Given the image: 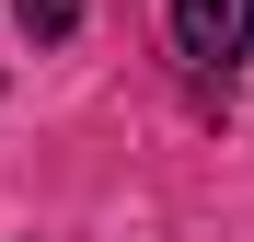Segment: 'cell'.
<instances>
[{
	"instance_id": "obj_1",
	"label": "cell",
	"mask_w": 254,
	"mask_h": 242,
	"mask_svg": "<svg viewBox=\"0 0 254 242\" xmlns=\"http://www.w3.org/2000/svg\"><path fill=\"white\" fill-rule=\"evenodd\" d=\"M174 47H185L196 69L254 58V0H174Z\"/></svg>"
},
{
	"instance_id": "obj_2",
	"label": "cell",
	"mask_w": 254,
	"mask_h": 242,
	"mask_svg": "<svg viewBox=\"0 0 254 242\" xmlns=\"http://www.w3.org/2000/svg\"><path fill=\"white\" fill-rule=\"evenodd\" d=\"M12 23H23V35H35V47H58V35H69V23H81V0H12Z\"/></svg>"
}]
</instances>
